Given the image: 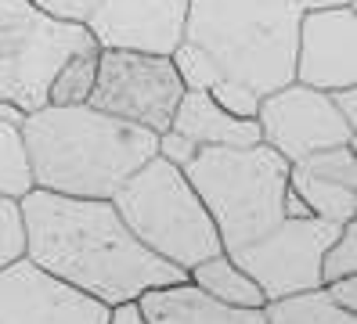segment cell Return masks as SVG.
Masks as SVG:
<instances>
[{
  "mask_svg": "<svg viewBox=\"0 0 357 324\" xmlns=\"http://www.w3.org/2000/svg\"><path fill=\"white\" fill-rule=\"evenodd\" d=\"M18 209L26 224V256L105 307L188 281L181 267L137 242L109 199H69L33 187L18 199Z\"/></svg>",
  "mask_w": 357,
  "mask_h": 324,
  "instance_id": "1",
  "label": "cell"
},
{
  "mask_svg": "<svg viewBox=\"0 0 357 324\" xmlns=\"http://www.w3.org/2000/svg\"><path fill=\"white\" fill-rule=\"evenodd\" d=\"M33 187L69 199H112L159 155V134L91 105H44L22 123Z\"/></svg>",
  "mask_w": 357,
  "mask_h": 324,
  "instance_id": "2",
  "label": "cell"
},
{
  "mask_svg": "<svg viewBox=\"0 0 357 324\" xmlns=\"http://www.w3.org/2000/svg\"><path fill=\"white\" fill-rule=\"evenodd\" d=\"M300 18L296 0H192L184 43L213 58L224 79L267 98L292 83Z\"/></svg>",
  "mask_w": 357,
  "mask_h": 324,
  "instance_id": "3",
  "label": "cell"
},
{
  "mask_svg": "<svg viewBox=\"0 0 357 324\" xmlns=\"http://www.w3.org/2000/svg\"><path fill=\"white\" fill-rule=\"evenodd\" d=\"M202 199L224 252L257 242L282 224V194L289 187V162L267 144L249 148H199L181 166Z\"/></svg>",
  "mask_w": 357,
  "mask_h": 324,
  "instance_id": "4",
  "label": "cell"
},
{
  "mask_svg": "<svg viewBox=\"0 0 357 324\" xmlns=\"http://www.w3.org/2000/svg\"><path fill=\"white\" fill-rule=\"evenodd\" d=\"M109 202L144 249H152L184 274L202 259L224 252L220 234L195 187L188 184L184 169L162 155L144 162Z\"/></svg>",
  "mask_w": 357,
  "mask_h": 324,
  "instance_id": "5",
  "label": "cell"
},
{
  "mask_svg": "<svg viewBox=\"0 0 357 324\" xmlns=\"http://www.w3.org/2000/svg\"><path fill=\"white\" fill-rule=\"evenodd\" d=\"M94 47L87 26L51 18L29 0H0V101L40 112L61 65Z\"/></svg>",
  "mask_w": 357,
  "mask_h": 324,
  "instance_id": "6",
  "label": "cell"
},
{
  "mask_svg": "<svg viewBox=\"0 0 357 324\" xmlns=\"http://www.w3.org/2000/svg\"><path fill=\"white\" fill-rule=\"evenodd\" d=\"M184 86L170 58L137 51H98V79L91 91V108L123 123L166 134L181 105Z\"/></svg>",
  "mask_w": 357,
  "mask_h": 324,
  "instance_id": "7",
  "label": "cell"
},
{
  "mask_svg": "<svg viewBox=\"0 0 357 324\" xmlns=\"http://www.w3.org/2000/svg\"><path fill=\"white\" fill-rule=\"evenodd\" d=\"M343 224H328L318 216L282 220L260 234L257 242L231 249L227 256L260 285L264 299H285L296 292L321 288V256L335 242Z\"/></svg>",
  "mask_w": 357,
  "mask_h": 324,
  "instance_id": "8",
  "label": "cell"
},
{
  "mask_svg": "<svg viewBox=\"0 0 357 324\" xmlns=\"http://www.w3.org/2000/svg\"><path fill=\"white\" fill-rule=\"evenodd\" d=\"M257 126L260 144L278 151L285 162H300L328 148H354L357 141V130L343 123L332 98L303 83H289L282 91L260 98Z\"/></svg>",
  "mask_w": 357,
  "mask_h": 324,
  "instance_id": "9",
  "label": "cell"
},
{
  "mask_svg": "<svg viewBox=\"0 0 357 324\" xmlns=\"http://www.w3.org/2000/svg\"><path fill=\"white\" fill-rule=\"evenodd\" d=\"M109 307L36 267L29 256L0 270V324H105Z\"/></svg>",
  "mask_w": 357,
  "mask_h": 324,
  "instance_id": "10",
  "label": "cell"
},
{
  "mask_svg": "<svg viewBox=\"0 0 357 324\" xmlns=\"http://www.w3.org/2000/svg\"><path fill=\"white\" fill-rule=\"evenodd\" d=\"M192 0H101L83 22L105 51H137L170 58L184 43Z\"/></svg>",
  "mask_w": 357,
  "mask_h": 324,
  "instance_id": "11",
  "label": "cell"
},
{
  "mask_svg": "<svg viewBox=\"0 0 357 324\" xmlns=\"http://www.w3.org/2000/svg\"><path fill=\"white\" fill-rule=\"evenodd\" d=\"M292 83L314 86V91H343L357 86V11L328 8L303 11L296 36V69Z\"/></svg>",
  "mask_w": 357,
  "mask_h": 324,
  "instance_id": "12",
  "label": "cell"
},
{
  "mask_svg": "<svg viewBox=\"0 0 357 324\" xmlns=\"http://www.w3.org/2000/svg\"><path fill=\"white\" fill-rule=\"evenodd\" d=\"M289 191L307 202L310 216L350 224L357 213V155L354 148H328L289 162Z\"/></svg>",
  "mask_w": 357,
  "mask_h": 324,
  "instance_id": "13",
  "label": "cell"
},
{
  "mask_svg": "<svg viewBox=\"0 0 357 324\" xmlns=\"http://www.w3.org/2000/svg\"><path fill=\"white\" fill-rule=\"evenodd\" d=\"M170 130L181 137H188L199 148H249L260 144V126L257 119H235L224 108L202 94V91H184L181 105L170 119Z\"/></svg>",
  "mask_w": 357,
  "mask_h": 324,
  "instance_id": "14",
  "label": "cell"
},
{
  "mask_svg": "<svg viewBox=\"0 0 357 324\" xmlns=\"http://www.w3.org/2000/svg\"><path fill=\"white\" fill-rule=\"evenodd\" d=\"M141 310L149 324H267L264 310H245V307H224V302L202 295L195 285H170V288H152L144 292Z\"/></svg>",
  "mask_w": 357,
  "mask_h": 324,
  "instance_id": "15",
  "label": "cell"
},
{
  "mask_svg": "<svg viewBox=\"0 0 357 324\" xmlns=\"http://www.w3.org/2000/svg\"><path fill=\"white\" fill-rule=\"evenodd\" d=\"M188 285H195L202 295L224 302V307H245V310H264V292L227 252H217L195 263L188 270Z\"/></svg>",
  "mask_w": 357,
  "mask_h": 324,
  "instance_id": "16",
  "label": "cell"
},
{
  "mask_svg": "<svg viewBox=\"0 0 357 324\" xmlns=\"http://www.w3.org/2000/svg\"><path fill=\"white\" fill-rule=\"evenodd\" d=\"M264 321L267 324H357V314L335 307L325 288H310V292L264 302Z\"/></svg>",
  "mask_w": 357,
  "mask_h": 324,
  "instance_id": "17",
  "label": "cell"
},
{
  "mask_svg": "<svg viewBox=\"0 0 357 324\" xmlns=\"http://www.w3.org/2000/svg\"><path fill=\"white\" fill-rule=\"evenodd\" d=\"M98 51H83L73 54L66 65L58 69V76L51 79V91H47V105L58 108H69V105H87L91 91H94V79H98Z\"/></svg>",
  "mask_w": 357,
  "mask_h": 324,
  "instance_id": "18",
  "label": "cell"
},
{
  "mask_svg": "<svg viewBox=\"0 0 357 324\" xmlns=\"http://www.w3.org/2000/svg\"><path fill=\"white\" fill-rule=\"evenodd\" d=\"M29 191H33V173H29L22 126H11L0 119V194L22 199Z\"/></svg>",
  "mask_w": 357,
  "mask_h": 324,
  "instance_id": "19",
  "label": "cell"
},
{
  "mask_svg": "<svg viewBox=\"0 0 357 324\" xmlns=\"http://www.w3.org/2000/svg\"><path fill=\"white\" fill-rule=\"evenodd\" d=\"M170 61H174V72H177V79H181L184 91H202V94H209V86L224 79L220 69H217V61L209 58L206 51L192 47V43H181V47L170 54Z\"/></svg>",
  "mask_w": 357,
  "mask_h": 324,
  "instance_id": "20",
  "label": "cell"
},
{
  "mask_svg": "<svg viewBox=\"0 0 357 324\" xmlns=\"http://www.w3.org/2000/svg\"><path fill=\"white\" fill-rule=\"evenodd\" d=\"M357 274V224H343L335 242L325 249L321 256V285L328 281H340V277H354Z\"/></svg>",
  "mask_w": 357,
  "mask_h": 324,
  "instance_id": "21",
  "label": "cell"
},
{
  "mask_svg": "<svg viewBox=\"0 0 357 324\" xmlns=\"http://www.w3.org/2000/svg\"><path fill=\"white\" fill-rule=\"evenodd\" d=\"M26 256V224H22V209L18 199L0 194V270L15 259Z\"/></svg>",
  "mask_w": 357,
  "mask_h": 324,
  "instance_id": "22",
  "label": "cell"
},
{
  "mask_svg": "<svg viewBox=\"0 0 357 324\" xmlns=\"http://www.w3.org/2000/svg\"><path fill=\"white\" fill-rule=\"evenodd\" d=\"M209 98H213L227 116H235V119H257L260 94H253V91H249V86H242V83L220 79V83L209 86Z\"/></svg>",
  "mask_w": 357,
  "mask_h": 324,
  "instance_id": "23",
  "label": "cell"
},
{
  "mask_svg": "<svg viewBox=\"0 0 357 324\" xmlns=\"http://www.w3.org/2000/svg\"><path fill=\"white\" fill-rule=\"evenodd\" d=\"M29 4L40 8L44 15H51V18L76 22V26H83V22L94 15V8L101 4V0H29Z\"/></svg>",
  "mask_w": 357,
  "mask_h": 324,
  "instance_id": "24",
  "label": "cell"
},
{
  "mask_svg": "<svg viewBox=\"0 0 357 324\" xmlns=\"http://www.w3.org/2000/svg\"><path fill=\"white\" fill-rule=\"evenodd\" d=\"M195 151H199V144H192L188 137L174 134V130L159 134V155H162L166 162H174V166H188V162L195 159Z\"/></svg>",
  "mask_w": 357,
  "mask_h": 324,
  "instance_id": "25",
  "label": "cell"
},
{
  "mask_svg": "<svg viewBox=\"0 0 357 324\" xmlns=\"http://www.w3.org/2000/svg\"><path fill=\"white\" fill-rule=\"evenodd\" d=\"M328 292V299L335 302V307H343L350 314H357V277H340V281H328V285H321Z\"/></svg>",
  "mask_w": 357,
  "mask_h": 324,
  "instance_id": "26",
  "label": "cell"
},
{
  "mask_svg": "<svg viewBox=\"0 0 357 324\" xmlns=\"http://www.w3.org/2000/svg\"><path fill=\"white\" fill-rule=\"evenodd\" d=\"M105 324H149V317H144L137 299H123V302H112L109 307V321Z\"/></svg>",
  "mask_w": 357,
  "mask_h": 324,
  "instance_id": "27",
  "label": "cell"
},
{
  "mask_svg": "<svg viewBox=\"0 0 357 324\" xmlns=\"http://www.w3.org/2000/svg\"><path fill=\"white\" fill-rule=\"evenodd\" d=\"M332 105H335V112L343 116V123L350 130H357V86H343V91H332L328 94Z\"/></svg>",
  "mask_w": 357,
  "mask_h": 324,
  "instance_id": "28",
  "label": "cell"
},
{
  "mask_svg": "<svg viewBox=\"0 0 357 324\" xmlns=\"http://www.w3.org/2000/svg\"><path fill=\"white\" fill-rule=\"evenodd\" d=\"M354 0H296L300 11H328V8H350Z\"/></svg>",
  "mask_w": 357,
  "mask_h": 324,
  "instance_id": "29",
  "label": "cell"
},
{
  "mask_svg": "<svg viewBox=\"0 0 357 324\" xmlns=\"http://www.w3.org/2000/svg\"><path fill=\"white\" fill-rule=\"evenodd\" d=\"M0 119H4V123H11V126H22V123H26V112H22L18 105L0 101Z\"/></svg>",
  "mask_w": 357,
  "mask_h": 324,
  "instance_id": "30",
  "label": "cell"
}]
</instances>
